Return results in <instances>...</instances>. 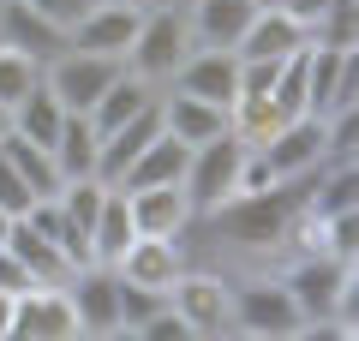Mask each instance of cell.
Listing matches in <instances>:
<instances>
[{
    "mask_svg": "<svg viewBox=\"0 0 359 341\" xmlns=\"http://www.w3.org/2000/svg\"><path fill=\"white\" fill-rule=\"evenodd\" d=\"M299 203H306V180H276V186H264V192H240V198H228L222 210L198 215V227H210V234L228 240L233 252L282 258Z\"/></svg>",
    "mask_w": 359,
    "mask_h": 341,
    "instance_id": "1",
    "label": "cell"
},
{
    "mask_svg": "<svg viewBox=\"0 0 359 341\" xmlns=\"http://www.w3.org/2000/svg\"><path fill=\"white\" fill-rule=\"evenodd\" d=\"M198 42H192V25H186V6H144V18H138V30H132V42H126V72H138L144 84H156V90H168V78H174V66L192 54Z\"/></svg>",
    "mask_w": 359,
    "mask_h": 341,
    "instance_id": "2",
    "label": "cell"
},
{
    "mask_svg": "<svg viewBox=\"0 0 359 341\" xmlns=\"http://www.w3.org/2000/svg\"><path fill=\"white\" fill-rule=\"evenodd\" d=\"M276 276L287 281V293H294L306 323H330L335 305L359 288V264L353 258H330V252H294V258H282Z\"/></svg>",
    "mask_w": 359,
    "mask_h": 341,
    "instance_id": "3",
    "label": "cell"
},
{
    "mask_svg": "<svg viewBox=\"0 0 359 341\" xmlns=\"http://www.w3.org/2000/svg\"><path fill=\"white\" fill-rule=\"evenodd\" d=\"M233 329L264 335V341H287L306 329V317H299L294 293H287V281L276 269H252V276L233 281Z\"/></svg>",
    "mask_w": 359,
    "mask_h": 341,
    "instance_id": "4",
    "label": "cell"
},
{
    "mask_svg": "<svg viewBox=\"0 0 359 341\" xmlns=\"http://www.w3.org/2000/svg\"><path fill=\"white\" fill-rule=\"evenodd\" d=\"M240 162H245V144L233 138V132H222V138H210V144H192L186 180H180V192L192 203V222L210 215V210H222V203L240 192Z\"/></svg>",
    "mask_w": 359,
    "mask_h": 341,
    "instance_id": "5",
    "label": "cell"
},
{
    "mask_svg": "<svg viewBox=\"0 0 359 341\" xmlns=\"http://www.w3.org/2000/svg\"><path fill=\"white\" fill-rule=\"evenodd\" d=\"M120 72H126L120 54H90V48H60V54L42 60V84L54 90V102H60L66 114H90L96 96H102Z\"/></svg>",
    "mask_w": 359,
    "mask_h": 341,
    "instance_id": "6",
    "label": "cell"
},
{
    "mask_svg": "<svg viewBox=\"0 0 359 341\" xmlns=\"http://www.w3.org/2000/svg\"><path fill=\"white\" fill-rule=\"evenodd\" d=\"M168 305L180 312V323L192 329V335H228L233 329V276L186 264L168 281Z\"/></svg>",
    "mask_w": 359,
    "mask_h": 341,
    "instance_id": "7",
    "label": "cell"
},
{
    "mask_svg": "<svg viewBox=\"0 0 359 341\" xmlns=\"http://www.w3.org/2000/svg\"><path fill=\"white\" fill-rule=\"evenodd\" d=\"M353 54L359 48H323V42L306 48V108L318 120L359 108V60Z\"/></svg>",
    "mask_w": 359,
    "mask_h": 341,
    "instance_id": "8",
    "label": "cell"
},
{
    "mask_svg": "<svg viewBox=\"0 0 359 341\" xmlns=\"http://www.w3.org/2000/svg\"><path fill=\"white\" fill-rule=\"evenodd\" d=\"M13 335L18 341H72L78 335V312L66 281H36L13 300Z\"/></svg>",
    "mask_w": 359,
    "mask_h": 341,
    "instance_id": "9",
    "label": "cell"
},
{
    "mask_svg": "<svg viewBox=\"0 0 359 341\" xmlns=\"http://www.w3.org/2000/svg\"><path fill=\"white\" fill-rule=\"evenodd\" d=\"M257 156H264L269 180H306L311 168L323 162V120H318V114H294V120H282V126L257 144Z\"/></svg>",
    "mask_w": 359,
    "mask_h": 341,
    "instance_id": "10",
    "label": "cell"
},
{
    "mask_svg": "<svg viewBox=\"0 0 359 341\" xmlns=\"http://www.w3.org/2000/svg\"><path fill=\"white\" fill-rule=\"evenodd\" d=\"M66 293H72V312H78V335H120V276H114V264L72 269Z\"/></svg>",
    "mask_w": 359,
    "mask_h": 341,
    "instance_id": "11",
    "label": "cell"
},
{
    "mask_svg": "<svg viewBox=\"0 0 359 341\" xmlns=\"http://www.w3.org/2000/svg\"><path fill=\"white\" fill-rule=\"evenodd\" d=\"M144 6L132 0H90L84 13L66 25V48H90V54H126L132 30H138Z\"/></svg>",
    "mask_w": 359,
    "mask_h": 341,
    "instance_id": "12",
    "label": "cell"
},
{
    "mask_svg": "<svg viewBox=\"0 0 359 341\" xmlns=\"http://www.w3.org/2000/svg\"><path fill=\"white\" fill-rule=\"evenodd\" d=\"M168 90H186V96H204L216 108H233V96H240V54L233 48H192L174 66Z\"/></svg>",
    "mask_w": 359,
    "mask_h": 341,
    "instance_id": "13",
    "label": "cell"
},
{
    "mask_svg": "<svg viewBox=\"0 0 359 341\" xmlns=\"http://www.w3.org/2000/svg\"><path fill=\"white\" fill-rule=\"evenodd\" d=\"M126 210H132V227L150 234V240H186V234H192V203H186L180 186H132Z\"/></svg>",
    "mask_w": 359,
    "mask_h": 341,
    "instance_id": "14",
    "label": "cell"
},
{
    "mask_svg": "<svg viewBox=\"0 0 359 341\" xmlns=\"http://www.w3.org/2000/svg\"><path fill=\"white\" fill-rule=\"evenodd\" d=\"M180 269H186V240H150V234H138V240L114 258L120 281L150 288V293H162V300H168V281H174Z\"/></svg>",
    "mask_w": 359,
    "mask_h": 341,
    "instance_id": "15",
    "label": "cell"
},
{
    "mask_svg": "<svg viewBox=\"0 0 359 341\" xmlns=\"http://www.w3.org/2000/svg\"><path fill=\"white\" fill-rule=\"evenodd\" d=\"M311 42V30L299 25L287 6H257L252 25H245V36L233 42V54L240 60H287V54H299Z\"/></svg>",
    "mask_w": 359,
    "mask_h": 341,
    "instance_id": "16",
    "label": "cell"
},
{
    "mask_svg": "<svg viewBox=\"0 0 359 341\" xmlns=\"http://www.w3.org/2000/svg\"><path fill=\"white\" fill-rule=\"evenodd\" d=\"M156 102H162V96H156ZM156 102H150V108H138L132 120H120L114 132H102V144H96V180L120 186V174L132 168V156L162 132V108H156Z\"/></svg>",
    "mask_w": 359,
    "mask_h": 341,
    "instance_id": "17",
    "label": "cell"
},
{
    "mask_svg": "<svg viewBox=\"0 0 359 341\" xmlns=\"http://www.w3.org/2000/svg\"><path fill=\"white\" fill-rule=\"evenodd\" d=\"M257 0H186V25L198 48H233L252 25Z\"/></svg>",
    "mask_w": 359,
    "mask_h": 341,
    "instance_id": "18",
    "label": "cell"
},
{
    "mask_svg": "<svg viewBox=\"0 0 359 341\" xmlns=\"http://www.w3.org/2000/svg\"><path fill=\"white\" fill-rule=\"evenodd\" d=\"M162 132H174L180 144H210L228 132V108H216V102L204 96H186V90H162Z\"/></svg>",
    "mask_w": 359,
    "mask_h": 341,
    "instance_id": "19",
    "label": "cell"
},
{
    "mask_svg": "<svg viewBox=\"0 0 359 341\" xmlns=\"http://www.w3.org/2000/svg\"><path fill=\"white\" fill-rule=\"evenodd\" d=\"M0 42L25 48L30 60H48V54L66 48V30L48 25V18H42L36 6H25V0H0Z\"/></svg>",
    "mask_w": 359,
    "mask_h": 341,
    "instance_id": "20",
    "label": "cell"
},
{
    "mask_svg": "<svg viewBox=\"0 0 359 341\" xmlns=\"http://www.w3.org/2000/svg\"><path fill=\"white\" fill-rule=\"evenodd\" d=\"M186 156H192V144H180L174 132H156L150 144H144L138 156H132V168L120 174V186H180L186 180Z\"/></svg>",
    "mask_w": 359,
    "mask_h": 341,
    "instance_id": "21",
    "label": "cell"
},
{
    "mask_svg": "<svg viewBox=\"0 0 359 341\" xmlns=\"http://www.w3.org/2000/svg\"><path fill=\"white\" fill-rule=\"evenodd\" d=\"M60 120H66V108L54 102V90L42 84V78H36V84H30L25 96L13 102V108H6V132H18V138L42 144V150L54 144V132H60Z\"/></svg>",
    "mask_w": 359,
    "mask_h": 341,
    "instance_id": "22",
    "label": "cell"
},
{
    "mask_svg": "<svg viewBox=\"0 0 359 341\" xmlns=\"http://www.w3.org/2000/svg\"><path fill=\"white\" fill-rule=\"evenodd\" d=\"M96 144H102V132L90 126V114H66L60 132H54V144H48V156H54V168H60V180L96 174Z\"/></svg>",
    "mask_w": 359,
    "mask_h": 341,
    "instance_id": "23",
    "label": "cell"
},
{
    "mask_svg": "<svg viewBox=\"0 0 359 341\" xmlns=\"http://www.w3.org/2000/svg\"><path fill=\"white\" fill-rule=\"evenodd\" d=\"M6 252H13V258H18V264H25L36 281H66V276H72L66 252L48 240V234H36L25 215H13V227H6Z\"/></svg>",
    "mask_w": 359,
    "mask_h": 341,
    "instance_id": "24",
    "label": "cell"
},
{
    "mask_svg": "<svg viewBox=\"0 0 359 341\" xmlns=\"http://www.w3.org/2000/svg\"><path fill=\"white\" fill-rule=\"evenodd\" d=\"M132 240H138V227H132L126 192H120V186H108L102 210H96V222H90V258H96V264H114V258L126 252Z\"/></svg>",
    "mask_w": 359,
    "mask_h": 341,
    "instance_id": "25",
    "label": "cell"
},
{
    "mask_svg": "<svg viewBox=\"0 0 359 341\" xmlns=\"http://www.w3.org/2000/svg\"><path fill=\"white\" fill-rule=\"evenodd\" d=\"M0 156L18 168V180H25L36 198H54V192H60V168H54V156L42 150V144L18 138V132H0Z\"/></svg>",
    "mask_w": 359,
    "mask_h": 341,
    "instance_id": "26",
    "label": "cell"
},
{
    "mask_svg": "<svg viewBox=\"0 0 359 341\" xmlns=\"http://www.w3.org/2000/svg\"><path fill=\"white\" fill-rule=\"evenodd\" d=\"M36 78H42V60H30V54L13 48V42H0V108H13Z\"/></svg>",
    "mask_w": 359,
    "mask_h": 341,
    "instance_id": "27",
    "label": "cell"
},
{
    "mask_svg": "<svg viewBox=\"0 0 359 341\" xmlns=\"http://www.w3.org/2000/svg\"><path fill=\"white\" fill-rule=\"evenodd\" d=\"M353 18H359V0H335L330 13L311 25V42H323V48H353Z\"/></svg>",
    "mask_w": 359,
    "mask_h": 341,
    "instance_id": "28",
    "label": "cell"
},
{
    "mask_svg": "<svg viewBox=\"0 0 359 341\" xmlns=\"http://www.w3.org/2000/svg\"><path fill=\"white\" fill-rule=\"evenodd\" d=\"M162 293H150V288H132V281H120V335H132V329L144 323V317H156L162 312Z\"/></svg>",
    "mask_w": 359,
    "mask_h": 341,
    "instance_id": "29",
    "label": "cell"
},
{
    "mask_svg": "<svg viewBox=\"0 0 359 341\" xmlns=\"http://www.w3.org/2000/svg\"><path fill=\"white\" fill-rule=\"evenodd\" d=\"M132 335H138V341H192V329L180 323V312H174V305H162V312H156V317H144V323L132 329Z\"/></svg>",
    "mask_w": 359,
    "mask_h": 341,
    "instance_id": "30",
    "label": "cell"
},
{
    "mask_svg": "<svg viewBox=\"0 0 359 341\" xmlns=\"http://www.w3.org/2000/svg\"><path fill=\"white\" fill-rule=\"evenodd\" d=\"M30 203H36V192H30L25 180H18V168L0 156V210H6V215H25Z\"/></svg>",
    "mask_w": 359,
    "mask_h": 341,
    "instance_id": "31",
    "label": "cell"
},
{
    "mask_svg": "<svg viewBox=\"0 0 359 341\" xmlns=\"http://www.w3.org/2000/svg\"><path fill=\"white\" fill-rule=\"evenodd\" d=\"M25 288H36V276H30V269L18 264V258L6 252V246H0V293H13V300H18Z\"/></svg>",
    "mask_w": 359,
    "mask_h": 341,
    "instance_id": "32",
    "label": "cell"
},
{
    "mask_svg": "<svg viewBox=\"0 0 359 341\" xmlns=\"http://www.w3.org/2000/svg\"><path fill=\"white\" fill-rule=\"evenodd\" d=\"M25 6H36V13L48 18V25H60V30H66V25H72V18L90 6V0H25Z\"/></svg>",
    "mask_w": 359,
    "mask_h": 341,
    "instance_id": "33",
    "label": "cell"
},
{
    "mask_svg": "<svg viewBox=\"0 0 359 341\" xmlns=\"http://www.w3.org/2000/svg\"><path fill=\"white\" fill-rule=\"evenodd\" d=\"M282 6H287V13H294L299 25L311 30V25H318V18H323V13H330V6H335V0H282Z\"/></svg>",
    "mask_w": 359,
    "mask_h": 341,
    "instance_id": "34",
    "label": "cell"
},
{
    "mask_svg": "<svg viewBox=\"0 0 359 341\" xmlns=\"http://www.w3.org/2000/svg\"><path fill=\"white\" fill-rule=\"evenodd\" d=\"M0 341H13V293H0Z\"/></svg>",
    "mask_w": 359,
    "mask_h": 341,
    "instance_id": "35",
    "label": "cell"
},
{
    "mask_svg": "<svg viewBox=\"0 0 359 341\" xmlns=\"http://www.w3.org/2000/svg\"><path fill=\"white\" fill-rule=\"evenodd\" d=\"M6 227H13V215H6V210H0V246H6Z\"/></svg>",
    "mask_w": 359,
    "mask_h": 341,
    "instance_id": "36",
    "label": "cell"
},
{
    "mask_svg": "<svg viewBox=\"0 0 359 341\" xmlns=\"http://www.w3.org/2000/svg\"><path fill=\"white\" fill-rule=\"evenodd\" d=\"M150 6H186V0H150Z\"/></svg>",
    "mask_w": 359,
    "mask_h": 341,
    "instance_id": "37",
    "label": "cell"
},
{
    "mask_svg": "<svg viewBox=\"0 0 359 341\" xmlns=\"http://www.w3.org/2000/svg\"><path fill=\"white\" fill-rule=\"evenodd\" d=\"M0 132H6V108H0Z\"/></svg>",
    "mask_w": 359,
    "mask_h": 341,
    "instance_id": "38",
    "label": "cell"
},
{
    "mask_svg": "<svg viewBox=\"0 0 359 341\" xmlns=\"http://www.w3.org/2000/svg\"><path fill=\"white\" fill-rule=\"evenodd\" d=\"M132 6H150V0H132Z\"/></svg>",
    "mask_w": 359,
    "mask_h": 341,
    "instance_id": "39",
    "label": "cell"
}]
</instances>
